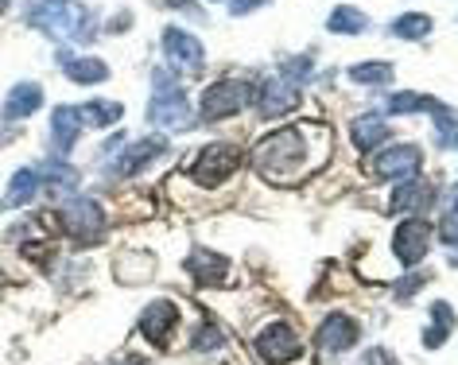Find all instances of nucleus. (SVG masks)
Returning <instances> with one entry per match:
<instances>
[{"mask_svg": "<svg viewBox=\"0 0 458 365\" xmlns=\"http://www.w3.org/2000/svg\"><path fill=\"white\" fill-rule=\"evenodd\" d=\"M330 156V129L327 124H288V129L265 136L253 148V167L260 179L295 187L311 179Z\"/></svg>", "mask_w": 458, "mask_h": 365, "instance_id": "1", "label": "nucleus"}, {"mask_svg": "<svg viewBox=\"0 0 458 365\" xmlns=\"http://www.w3.org/2000/svg\"><path fill=\"white\" fill-rule=\"evenodd\" d=\"M28 24L39 28L43 36H51V39L89 43L98 36L94 16H89L78 0H36V4L28 8Z\"/></svg>", "mask_w": 458, "mask_h": 365, "instance_id": "2", "label": "nucleus"}, {"mask_svg": "<svg viewBox=\"0 0 458 365\" xmlns=\"http://www.w3.org/2000/svg\"><path fill=\"white\" fill-rule=\"evenodd\" d=\"M237 167H242V148L210 144V148H202V152H194V159L187 164V175L199 182V187H217V182H225Z\"/></svg>", "mask_w": 458, "mask_h": 365, "instance_id": "3", "label": "nucleus"}, {"mask_svg": "<svg viewBox=\"0 0 458 365\" xmlns=\"http://www.w3.org/2000/svg\"><path fill=\"white\" fill-rule=\"evenodd\" d=\"M156 86L159 94L148 101V121L152 124H164V129H191V106H187V94L179 86H171L167 71H156Z\"/></svg>", "mask_w": 458, "mask_h": 365, "instance_id": "4", "label": "nucleus"}, {"mask_svg": "<svg viewBox=\"0 0 458 365\" xmlns=\"http://www.w3.org/2000/svg\"><path fill=\"white\" fill-rule=\"evenodd\" d=\"M253 98H257V89L249 82H242V78H222V82H214L202 94V117L225 121V117H233V113H242Z\"/></svg>", "mask_w": 458, "mask_h": 365, "instance_id": "5", "label": "nucleus"}, {"mask_svg": "<svg viewBox=\"0 0 458 365\" xmlns=\"http://www.w3.org/2000/svg\"><path fill=\"white\" fill-rule=\"evenodd\" d=\"M253 346H257L265 365H288L303 353V342H300V335H295V327H288V323H268L257 335Z\"/></svg>", "mask_w": 458, "mask_h": 365, "instance_id": "6", "label": "nucleus"}, {"mask_svg": "<svg viewBox=\"0 0 458 365\" xmlns=\"http://www.w3.org/2000/svg\"><path fill=\"white\" fill-rule=\"evenodd\" d=\"M63 225L78 242H98V237L106 233V210H101L94 199H71L63 207Z\"/></svg>", "mask_w": 458, "mask_h": 365, "instance_id": "7", "label": "nucleus"}, {"mask_svg": "<svg viewBox=\"0 0 458 365\" xmlns=\"http://www.w3.org/2000/svg\"><path fill=\"white\" fill-rule=\"evenodd\" d=\"M431 249V225L423 218H404L393 233V253L400 265H420Z\"/></svg>", "mask_w": 458, "mask_h": 365, "instance_id": "8", "label": "nucleus"}, {"mask_svg": "<svg viewBox=\"0 0 458 365\" xmlns=\"http://www.w3.org/2000/svg\"><path fill=\"white\" fill-rule=\"evenodd\" d=\"M164 55L171 59V66H182L187 74H199L202 71V63H206V51H202V43L191 36V31H182V28H164Z\"/></svg>", "mask_w": 458, "mask_h": 365, "instance_id": "9", "label": "nucleus"}, {"mask_svg": "<svg viewBox=\"0 0 458 365\" xmlns=\"http://www.w3.org/2000/svg\"><path fill=\"white\" fill-rule=\"evenodd\" d=\"M423 164V156H420V148H411V144H396V148H385L381 156H373V164L369 171L377 179H411L420 171Z\"/></svg>", "mask_w": 458, "mask_h": 365, "instance_id": "10", "label": "nucleus"}, {"mask_svg": "<svg viewBox=\"0 0 458 365\" xmlns=\"http://www.w3.org/2000/svg\"><path fill=\"white\" fill-rule=\"evenodd\" d=\"M318 350L323 353H346L353 342H358V323H353L350 315H342V311H335V315H327L323 318V327H318Z\"/></svg>", "mask_w": 458, "mask_h": 365, "instance_id": "11", "label": "nucleus"}, {"mask_svg": "<svg viewBox=\"0 0 458 365\" xmlns=\"http://www.w3.org/2000/svg\"><path fill=\"white\" fill-rule=\"evenodd\" d=\"M175 323H179V307L171 303V300H156V303L144 307L140 330H144L148 342H156V346H167V338H171V330H175Z\"/></svg>", "mask_w": 458, "mask_h": 365, "instance_id": "12", "label": "nucleus"}, {"mask_svg": "<svg viewBox=\"0 0 458 365\" xmlns=\"http://www.w3.org/2000/svg\"><path fill=\"white\" fill-rule=\"evenodd\" d=\"M78 136H82V113L74 106H59L51 113V144H55V156H71Z\"/></svg>", "mask_w": 458, "mask_h": 365, "instance_id": "13", "label": "nucleus"}, {"mask_svg": "<svg viewBox=\"0 0 458 365\" xmlns=\"http://www.w3.org/2000/svg\"><path fill=\"white\" fill-rule=\"evenodd\" d=\"M257 101H260V113H265V117H284V113H292L295 106H300V86L276 78V82H268L265 89H260Z\"/></svg>", "mask_w": 458, "mask_h": 365, "instance_id": "14", "label": "nucleus"}, {"mask_svg": "<svg viewBox=\"0 0 458 365\" xmlns=\"http://www.w3.org/2000/svg\"><path fill=\"white\" fill-rule=\"evenodd\" d=\"M187 272L199 284H225L229 276V260L210 253V249H194V253L187 257Z\"/></svg>", "mask_w": 458, "mask_h": 365, "instance_id": "15", "label": "nucleus"}, {"mask_svg": "<svg viewBox=\"0 0 458 365\" xmlns=\"http://www.w3.org/2000/svg\"><path fill=\"white\" fill-rule=\"evenodd\" d=\"M431 187L428 182H420V179H404L396 187V195H393V202H388V207H393V214H423L431 207Z\"/></svg>", "mask_w": 458, "mask_h": 365, "instance_id": "16", "label": "nucleus"}, {"mask_svg": "<svg viewBox=\"0 0 458 365\" xmlns=\"http://www.w3.org/2000/svg\"><path fill=\"white\" fill-rule=\"evenodd\" d=\"M43 106V89L36 86V82H20V86H13V94L4 98V121L13 124V121H24V117H31Z\"/></svg>", "mask_w": 458, "mask_h": 365, "instance_id": "17", "label": "nucleus"}, {"mask_svg": "<svg viewBox=\"0 0 458 365\" xmlns=\"http://www.w3.org/2000/svg\"><path fill=\"white\" fill-rule=\"evenodd\" d=\"M164 152H167V136H144V140H136L129 152H124L117 171L121 175H136V171H144L156 156H164Z\"/></svg>", "mask_w": 458, "mask_h": 365, "instance_id": "18", "label": "nucleus"}, {"mask_svg": "<svg viewBox=\"0 0 458 365\" xmlns=\"http://www.w3.org/2000/svg\"><path fill=\"white\" fill-rule=\"evenodd\" d=\"M63 71L78 86H98V82H106L109 78V66L101 59H89V55H78V59L74 55H63Z\"/></svg>", "mask_w": 458, "mask_h": 365, "instance_id": "19", "label": "nucleus"}, {"mask_svg": "<svg viewBox=\"0 0 458 365\" xmlns=\"http://www.w3.org/2000/svg\"><path fill=\"white\" fill-rule=\"evenodd\" d=\"M39 171L36 167H24V171H16L13 182H8V195H4V207H24V202H31L39 195Z\"/></svg>", "mask_w": 458, "mask_h": 365, "instance_id": "20", "label": "nucleus"}, {"mask_svg": "<svg viewBox=\"0 0 458 365\" xmlns=\"http://www.w3.org/2000/svg\"><path fill=\"white\" fill-rule=\"evenodd\" d=\"M350 136H353V144H358L361 152H373V148L381 144V140H388V124L377 117V113H369V117H358V121H353Z\"/></svg>", "mask_w": 458, "mask_h": 365, "instance_id": "21", "label": "nucleus"}, {"mask_svg": "<svg viewBox=\"0 0 458 365\" xmlns=\"http://www.w3.org/2000/svg\"><path fill=\"white\" fill-rule=\"evenodd\" d=\"M78 113H82V121L89 129H113V124L124 117V106L121 101H86Z\"/></svg>", "mask_w": 458, "mask_h": 365, "instance_id": "22", "label": "nucleus"}, {"mask_svg": "<svg viewBox=\"0 0 458 365\" xmlns=\"http://www.w3.org/2000/svg\"><path fill=\"white\" fill-rule=\"evenodd\" d=\"M113 272H117V280H124V284H140L156 272V260L148 253H124V257H117Z\"/></svg>", "mask_w": 458, "mask_h": 365, "instance_id": "23", "label": "nucleus"}, {"mask_svg": "<svg viewBox=\"0 0 458 365\" xmlns=\"http://www.w3.org/2000/svg\"><path fill=\"white\" fill-rule=\"evenodd\" d=\"M327 28H330V31H338V36H358V31L369 28V16L358 13V8H350V4H338L335 13H330Z\"/></svg>", "mask_w": 458, "mask_h": 365, "instance_id": "24", "label": "nucleus"}, {"mask_svg": "<svg viewBox=\"0 0 458 365\" xmlns=\"http://www.w3.org/2000/svg\"><path fill=\"white\" fill-rule=\"evenodd\" d=\"M39 171V182H51V187H59V191H71V187H78V171L66 164V159H59L55 156L51 164H43V167H36Z\"/></svg>", "mask_w": 458, "mask_h": 365, "instance_id": "25", "label": "nucleus"}, {"mask_svg": "<svg viewBox=\"0 0 458 365\" xmlns=\"http://www.w3.org/2000/svg\"><path fill=\"white\" fill-rule=\"evenodd\" d=\"M451 327H454V311L446 303H435L431 307V330L423 335V342H428L431 350H439L446 342V335H451Z\"/></svg>", "mask_w": 458, "mask_h": 365, "instance_id": "26", "label": "nucleus"}, {"mask_svg": "<svg viewBox=\"0 0 458 365\" xmlns=\"http://www.w3.org/2000/svg\"><path fill=\"white\" fill-rule=\"evenodd\" d=\"M428 31H431V16H423V13H408V16L393 20V36L396 39H423Z\"/></svg>", "mask_w": 458, "mask_h": 365, "instance_id": "27", "label": "nucleus"}, {"mask_svg": "<svg viewBox=\"0 0 458 365\" xmlns=\"http://www.w3.org/2000/svg\"><path fill=\"white\" fill-rule=\"evenodd\" d=\"M353 82H361V86H388L393 82V66L388 63H358L350 71Z\"/></svg>", "mask_w": 458, "mask_h": 365, "instance_id": "28", "label": "nucleus"}, {"mask_svg": "<svg viewBox=\"0 0 458 365\" xmlns=\"http://www.w3.org/2000/svg\"><path fill=\"white\" fill-rule=\"evenodd\" d=\"M435 106H439V101L428 94H393L388 98V109L400 113V117H404V113H420V109H435Z\"/></svg>", "mask_w": 458, "mask_h": 365, "instance_id": "29", "label": "nucleus"}, {"mask_svg": "<svg viewBox=\"0 0 458 365\" xmlns=\"http://www.w3.org/2000/svg\"><path fill=\"white\" fill-rule=\"evenodd\" d=\"M311 71H315V66H311L307 55H303V59H284L280 63V78H284V82H292V86H303L307 78H311Z\"/></svg>", "mask_w": 458, "mask_h": 365, "instance_id": "30", "label": "nucleus"}, {"mask_svg": "<svg viewBox=\"0 0 458 365\" xmlns=\"http://www.w3.org/2000/svg\"><path fill=\"white\" fill-rule=\"evenodd\" d=\"M439 237H443L446 245H458V187L451 191V207H446V214H443Z\"/></svg>", "mask_w": 458, "mask_h": 365, "instance_id": "31", "label": "nucleus"}, {"mask_svg": "<svg viewBox=\"0 0 458 365\" xmlns=\"http://www.w3.org/2000/svg\"><path fill=\"white\" fill-rule=\"evenodd\" d=\"M194 346H199V350H217V346H222V330H217V327H202L199 335H194Z\"/></svg>", "mask_w": 458, "mask_h": 365, "instance_id": "32", "label": "nucleus"}, {"mask_svg": "<svg viewBox=\"0 0 458 365\" xmlns=\"http://www.w3.org/2000/svg\"><path fill=\"white\" fill-rule=\"evenodd\" d=\"M361 365H396V358H393V353H388L385 346H373V350H365Z\"/></svg>", "mask_w": 458, "mask_h": 365, "instance_id": "33", "label": "nucleus"}, {"mask_svg": "<svg viewBox=\"0 0 458 365\" xmlns=\"http://www.w3.org/2000/svg\"><path fill=\"white\" fill-rule=\"evenodd\" d=\"M265 0H229V13L233 16H245V13H253V8H260Z\"/></svg>", "mask_w": 458, "mask_h": 365, "instance_id": "34", "label": "nucleus"}, {"mask_svg": "<svg viewBox=\"0 0 458 365\" xmlns=\"http://www.w3.org/2000/svg\"><path fill=\"white\" fill-rule=\"evenodd\" d=\"M423 280H428V276H404V284H400V288H396V300H408V295L416 292Z\"/></svg>", "mask_w": 458, "mask_h": 365, "instance_id": "35", "label": "nucleus"}, {"mask_svg": "<svg viewBox=\"0 0 458 365\" xmlns=\"http://www.w3.org/2000/svg\"><path fill=\"white\" fill-rule=\"evenodd\" d=\"M164 4H171V8H182V13H199V8H194V0H164Z\"/></svg>", "mask_w": 458, "mask_h": 365, "instance_id": "36", "label": "nucleus"}, {"mask_svg": "<svg viewBox=\"0 0 458 365\" xmlns=\"http://www.w3.org/2000/svg\"><path fill=\"white\" fill-rule=\"evenodd\" d=\"M8 4H13V0H0V13H4V8H8Z\"/></svg>", "mask_w": 458, "mask_h": 365, "instance_id": "37", "label": "nucleus"}, {"mask_svg": "<svg viewBox=\"0 0 458 365\" xmlns=\"http://www.w3.org/2000/svg\"><path fill=\"white\" fill-rule=\"evenodd\" d=\"M451 265H458V249H454V253H451Z\"/></svg>", "mask_w": 458, "mask_h": 365, "instance_id": "38", "label": "nucleus"}, {"mask_svg": "<svg viewBox=\"0 0 458 365\" xmlns=\"http://www.w3.org/2000/svg\"><path fill=\"white\" fill-rule=\"evenodd\" d=\"M451 144H454V148H458V132H454V136H451Z\"/></svg>", "mask_w": 458, "mask_h": 365, "instance_id": "39", "label": "nucleus"}, {"mask_svg": "<svg viewBox=\"0 0 458 365\" xmlns=\"http://www.w3.org/2000/svg\"><path fill=\"white\" fill-rule=\"evenodd\" d=\"M129 365H140V361H129Z\"/></svg>", "mask_w": 458, "mask_h": 365, "instance_id": "40", "label": "nucleus"}, {"mask_svg": "<svg viewBox=\"0 0 458 365\" xmlns=\"http://www.w3.org/2000/svg\"><path fill=\"white\" fill-rule=\"evenodd\" d=\"M0 280H4V276H0Z\"/></svg>", "mask_w": 458, "mask_h": 365, "instance_id": "41", "label": "nucleus"}]
</instances>
